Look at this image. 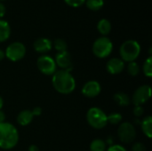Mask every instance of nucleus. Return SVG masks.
Returning a JSON list of instances; mask_svg holds the SVG:
<instances>
[{"label":"nucleus","mask_w":152,"mask_h":151,"mask_svg":"<svg viewBox=\"0 0 152 151\" xmlns=\"http://www.w3.org/2000/svg\"><path fill=\"white\" fill-rule=\"evenodd\" d=\"M52 83L53 88L61 94H69L76 88V80L72 74L66 70H56L53 75Z\"/></svg>","instance_id":"obj_1"},{"label":"nucleus","mask_w":152,"mask_h":151,"mask_svg":"<svg viewBox=\"0 0 152 151\" xmlns=\"http://www.w3.org/2000/svg\"><path fill=\"white\" fill-rule=\"evenodd\" d=\"M19 142V133L16 127L7 122L0 124V149L12 150Z\"/></svg>","instance_id":"obj_2"},{"label":"nucleus","mask_w":152,"mask_h":151,"mask_svg":"<svg viewBox=\"0 0 152 151\" xmlns=\"http://www.w3.org/2000/svg\"><path fill=\"white\" fill-rule=\"evenodd\" d=\"M141 45L137 41L132 39L126 40L121 44L119 48V54L121 57L120 59L123 61L127 62L135 61L141 53Z\"/></svg>","instance_id":"obj_3"},{"label":"nucleus","mask_w":152,"mask_h":151,"mask_svg":"<svg viewBox=\"0 0 152 151\" xmlns=\"http://www.w3.org/2000/svg\"><path fill=\"white\" fill-rule=\"evenodd\" d=\"M106 113L97 107L91 108L86 113V121L91 127L96 130L104 128L108 125Z\"/></svg>","instance_id":"obj_4"},{"label":"nucleus","mask_w":152,"mask_h":151,"mask_svg":"<svg viewBox=\"0 0 152 151\" xmlns=\"http://www.w3.org/2000/svg\"><path fill=\"white\" fill-rule=\"evenodd\" d=\"M92 50L96 57L100 59H104L110 56V54L112 53L113 44L109 37L101 36L94 41Z\"/></svg>","instance_id":"obj_5"},{"label":"nucleus","mask_w":152,"mask_h":151,"mask_svg":"<svg viewBox=\"0 0 152 151\" xmlns=\"http://www.w3.org/2000/svg\"><path fill=\"white\" fill-rule=\"evenodd\" d=\"M4 54L8 60L12 61H19L24 58L26 54V47L20 42H13L6 47Z\"/></svg>","instance_id":"obj_6"},{"label":"nucleus","mask_w":152,"mask_h":151,"mask_svg":"<svg viewBox=\"0 0 152 151\" xmlns=\"http://www.w3.org/2000/svg\"><path fill=\"white\" fill-rule=\"evenodd\" d=\"M118 136L121 142L123 143H131L134 141L136 137V130L129 122L121 123L118 129Z\"/></svg>","instance_id":"obj_7"},{"label":"nucleus","mask_w":152,"mask_h":151,"mask_svg":"<svg viewBox=\"0 0 152 151\" xmlns=\"http://www.w3.org/2000/svg\"><path fill=\"white\" fill-rule=\"evenodd\" d=\"M37 66L38 70L46 76H53L56 72V63L54 59L49 55H42L37 59Z\"/></svg>","instance_id":"obj_8"},{"label":"nucleus","mask_w":152,"mask_h":151,"mask_svg":"<svg viewBox=\"0 0 152 151\" xmlns=\"http://www.w3.org/2000/svg\"><path fill=\"white\" fill-rule=\"evenodd\" d=\"M151 97V88L149 85L140 86L133 94L132 101L134 106H142Z\"/></svg>","instance_id":"obj_9"},{"label":"nucleus","mask_w":152,"mask_h":151,"mask_svg":"<svg viewBox=\"0 0 152 151\" xmlns=\"http://www.w3.org/2000/svg\"><path fill=\"white\" fill-rule=\"evenodd\" d=\"M54 61L56 63V66L60 67L61 70H66L70 72L73 69L72 58L68 51L58 53L55 56Z\"/></svg>","instance_id":"obj_10"},{"label":"nucleus","mask_w":152,"mask_h":151,"mask_svg":"<svg viewBox=\"0 0 152 151\" xmlns=\"http://www.w3.org/2000/svg\"><path fill=\"white\" fill-rule=\"evenodd\" d=\"M102 92V86L99 82L91 80L86 82L82 88V93L86 98H95Z\"/></svg>","instance_id":"obj_11"},{"label":"nucleus","mask_w":152,"mask_h":151,"mask_svg":"<svg viewBox=\"0 0 152 151\" xmlns=\"http://www.w3.org/2000/svg\"><path fill=\"white\" fill-rule=\"evenodd\" d=\"M106 69L111 75L120 74L125 69V61L120 58H111L106 64Z\"/></svg>","instance_id":"obj_12"},{"label":"nucleus","mask_w":152,"mask_h":151,"mask_svg":"<svg viewBox=\"0 0 152 151\" xmlns=\"http://www.w3.org/2000/svg\"><path fill=\"white\" fill-rule=\"evenodd\" d=\"M52 46H53L52 41L46 37L37 38L33 44V47H34L35 51L37 53H48L52 49Z\"/></svg>","instance_id":"obj_13"},{"label":"nucleus","mask_w":152,"mask_h":151,"mask_svg":"<svg viewBox=\"0 0 152 151\" xmlns=\"http://www.w3.org/2000/svg\"><path fill=\"white\" fill-rule=\"evenodd\" d=\"M34 118V116L31 112V110L25 109L20 111L17 116V123L21 126H26L29 125Z\"/></svg>","instance_id":"obj_14"},{"label":"nucleus","mask_w":152,"mask_h":151,"mask_svg":"<svg viewBox=\"0 0 152 151\" xmlns=\"http://www.w3.org/2000/svg\"><path fill=\"white\" fill-rule=\"evenodd\" d=\"M11 35V28L6 20H0V43L6 41Z\"/></svg>","instance_id":"obj_15"},{"label":"nucleus","mask_w":152,"mask_h":151,"mask_svg":"<svg viewBox=\"0 0 152 151\" xmlns=\"http://www.w3.org/2000/svg\"><path fill=\"white\" fill-rule=\"evenodd\" d=\"M113 99H114L115 102L118 103L121 107H127L131 102V100H130V97L128 96V94H126L123 92H118V93H115L113 96Z\"/></svg>","instance_id":"obj_16"},{"label":"nucleus","mask_w":152,"mask_h":151,"mask_svg":"<svg viewBox=\"0 0 152 151\" xmlns=\"http://www.w3.org/2000/svg\"><path fill=\"white\" fill-rule=\"evenodd\" d=\"M141 127L143 133L149 139H151L152 137V117L151 116H147L143 118V120L141 122Z\"/></svg>","instance_id":"obj_17"},{"label":"nucleus","mask_w":152,"mask_h":151,"mask_svg":"<svg viewBox=\"0 0 152 151\" xmlns=\"http://www.w3.org/2000/svg\"><path fill=\"white\" fill-rule=\"evenodd\" d=\"M97 29L99 31L100 34H102V36H107L108 34H110V30H111V23L109 20L107 19H102L98 21L97 23Z\"/></svg>","instance_id":"obj_18"},{"label":"nucleus","mask_w":152,"mask_h":151,"mask_svg":"<svg viewBox=\"0 0 152 151\" xmlns=\"http://www.w3.org/2000/svg\"><path fill=\"white\" fill-rule=\"evenodd\" d=\"M106 142L102 139H95L90 144L91 151H106Z\"/></svg>","instance_id":"obj_19"},{"label":"nucleus","mask_w":152,"mask_h":151,"mask_svg":"<svg viewBox=\"0 0 152 151\" xmlns=\"http://www.w3.org/2000/svg\"><path fill=\"white\" fill-rule=\"evenodd\" d=\"M86 4L92 11H98L104 5V0H86Z\"/></svg>","instance_id":"obj_20"},{"label":"nucleus","mask_w":152,"mask_h":151,"mask_svg":"<svg viewBox=\"0 0 152 151\" xmlns=\"http://www.w3.org/2000/svg\"><path fill=\"white\" fill-rule=\"evenodd\" d=\"M107 119H108V123L114 125H117L122 122L123 117L118 112H113V113L110 114L109 116H107Z\"/></svg>","instance_id":"obj_21"},{"label":"nucleus","mask_w":152,"mask_h":151,"mask_svg":"<svg viewBox=\"0 0 152 151\" xmlns=\"http://www.w3.org/2000/svg\"><path fill=\"white\" fill-rule=\"evenodd\" d=\"M142 70H143V73L146 77H152V57L151 56H149L146 61H144L143 63V66H142Z\"/></svg>","instance_id":"obj_22"},{"label":"nucleus","mask_w":152,"mask_h":151,"mask_svg":"<svg viewBox=\"0 0 152 151\" xmlns=\"http://www.w3.org/2000/svg\"><path fill=\"white\" fill-rule=\"evenodd\" d=\"M127 72L130 76L132 77H136L140 73V67L139 64L136 61H132L128 62L127 65Z\"/></svg>","instance_id":"obj_23"},{"label":"nucleus","mask_w":152,"mask_h":151,"mask_svg":"<svg viewBox=\"0 0 152 151\" xmlns=\"http://www.w3.org/2000/svg\"><path fill=\"white\" fill-rule=\"evenodd\" d=\"M53 46L58 51V53L65 52V51H67V48H68V44H67L66 41L61 38L55 39L53 42Z\"/></svg>","instance_id":"obj_24"},{"label":"nucleus","mask_w":152,"mask_h":151,"mask_svg":"<svg viewBox=\"0 0 152 151\" xmlns=\"http://www.w3.org/2000/svg\"><path fill=\"white\" fill-rule=\"evenodd\" d=\"M86 0H64V2L71 7H79L86 3Z\"/></svg>","instance_id":"obj_25"},{"label":"nucleus","mask_w":152,"mask_h":151,"mask_svg":"<svg viewBox=\"0 0 152 151\" xmlns=\"http://www.w3.org/2000/svg\"><path fill=\"white\" fill-rule=\"evenodd\" d=\"M147 149L142 142H135L132 146V151H146Z\"/></svg>","instance_id":"obj_26"},{"label":"nucleus","mask_w":152,"mask_h":151,"mask_svg":"<svg viewBox=\"0 0 152 151\" xmlns=\"http://www.w3.org/2000/svg\"><path fill=\"white\" fill-rule=\"evenodd\" d=\"M144 113V109L142 106H134V115L136 117H140L143 115Z\"/></svg>","instance_id":"obj_27"},{"label":"nucleus","mask_w":152,"mask_h":151,"mask_svg":"<svg viewBox=\"0 0 152 151\" xmlns=\"http://www.w3.org/2000/svg\"><path fill=\"white\" fill-rule=\"evenodd\" d=\"M106 151H127L122 145L119 144H113L111 146H110V148Z\"/></svg>","instance_id":"obj_28"},{"label":"nucleus","mask_w":152,"mask_h":151,"mask_svg":"<svg viewBox=\"0 0 152 151\" xmlns=\"http://www.w3.org/2000/svg\"><path fill=\"white\" fill-rule=\"evenodd\" d=\"M31 112H32L34 117H39V116H41V114H42V109H41L40 107H36V108H34V109L31 110Z\"/></svg>","instance_id":"obj_29"},{"label":"nucleus","mask_w":152,"mask_h":151,"mask_svg":"<svg viewBox=\"0 0 152 151\" xmlns=\"http://www.w3.org/2000/svg\"><path fill=\"white\" fill-rule=\"evenodd\" d=\"M5 12H6V8L5 6L0 2V18L4 17V14H5Z\"/></svg>","instance_id":"obj_30"},{"label":"nucleus","mask_w":152,"mask_h":151,"mask_svg":"<svg viewBox=\"0 0 152 151\" xmlns=\"http://www.w3.org/2000/svg\"><path fill=\"white\" fill-rule=\"evenodd\" d=\"M5 122V114L4 111H2V109L0 110V124Z\"/></svg>","instance_id":"obj_31"},{"label":"nucleus","mask_w":152,"mask_h":151,"mask_svg":"<svg viewBox=\"0 0 152 151\" xmlns=\"http://www.w3.org/2000/svg\"><path fill=\"white\" fill-rule=\"evenodd\" d=\"M28 151H39V149L37 145H30L28 149Z\"/></svg>","instance_id":"obj_32"},{"label":"nucleus","mask_w":152,"mask_h":151,"mask_svg":"<svg viewBox=\"0 0 152 151\" xmlns=\"http://www.w3.org/2000/svg\"><path fill=\"white\" fill-rule=\"evenodd\" d=\"M4 57H5L4 52L2 49H0V61H1L2 60H4Z\"/></svg>","instance_id":"obj_33"},{"label":"nucleus","mask_w":152,"mask_h":151,"mask_svg":"<svg viewBox=\"0 0 152 151\" xmlns=\"http://www.w3.org/2000/svg\"><path fill=\"white\" fill-rule=\"evenodd\" d=\"M3 106H4V100H3V98L0 96V110L2 109Z\"/></svg>","instance_id":"obj_34"},{"label":"nucleus","mask_w":152,"mask_h":151,"mask_svg":"<svg viewBox=\"0 0 152 151\" xmlns=\"http://www.w3.org/2000/svg\"><path fill=\"white\" fill-rule=\"evenodd\" d=\"M1 1H4V0H0V2H1Z\"/></svg>","instance_id":"obj_35"}]
</instances>
